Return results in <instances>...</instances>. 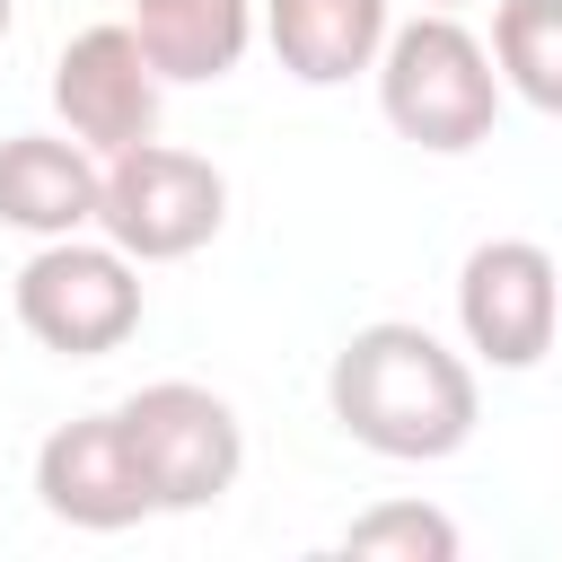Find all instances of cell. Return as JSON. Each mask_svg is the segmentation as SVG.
I'll use <instances>...</instances> for the list:
<instances>
[{
    "mask_svg": "<svg viewBox=\"0 0 562 562\" xmlns=\"http://www.w3.org/2000/svg\"><path fill=\"white\" fill-rule=\"evenodd\" d=\"M325 404L334 422L369 448V457H395V465H439L474 439L483 422V395H474V369L430 334V325H404V316H378L360 325L334 369H325Z\"/></svg>",
    "mask_w": 562,
    "mask_h": 562,
    "instance_id": "1",
    "label": "cell"
},
{
    "mask_svg": "<svg viewBox=\"0 0 562 562\" xmlns=\"http://www.w3.org/2000/svg\"><path fill=\"white\" fill-rule=\"evenodd\" d=\"M378 105L386 123L430 149V158H465L492 140L501 123V70L492 44L474 26H457V9H422L404 26H386L378 44Z\"/></svg>",
    "mask_w": 562,
    "mask_h": 562,
    "instance_id": "2",
    "label": "cell"
},
{
    "mask_svg": "<svg viewBox=\"0 0 562 562\" xmlns=\"http://www.w3.org/2000/svg\"><path fill=\"white\" fill-rule=\"evenodd\" d=\"M228 220V176L193 149H167L158 132L105 158L97 184V228L132 255V263H184L220 237Z\"/></svg>",
    "mask_w": 562,
    "mask_h": 562,
    "instance_id": "3",
    "label": "cell"
},
{
    "mask_svg": "<svg viewBox=\"0 0 562 562\" xmlns=\"http://www.w3.org/2000/svg\"><path fill=\"white\" fill-rule=\"evenodd\" d=\"M18 325L61 360H105L140 334V263L114 237H44L18 263Z\"/></svg>",
    "mask_w": 562,
    "mask_h": 562,
    "instance_id": "4",
    "label": "cell"
},
{
    "mask_svg": "<svg viewBox=\"0 0 562 562\" xmlns=\"http://www.w3.org/2000/svg\"><path fill=\"white\" fill-rule=\"evenodd\" d=\"M114 422H123V439H132L158 509H211L246 474V422H237V404L211 395V386H193V378H158L140 395H123Z\"/></svg>",
    "mask_w": 562,
    "mask_h": 562,
    "instance_id": "5",
    "label": "cell"
},
{
    "mask_svg": "<svg viewBox=\"0 0 562 562\" xmlns=\"http://www.w3.org/2000/svg\"><path fill=\"white\" fill-rule=\"evenodd\" d=\"M457 325L465 351L492 369H536L562 334V272L536 237H483L457 263Z\"/></svg>",
    "mask_w": 562,
    "mask_h": 562,
    "instance_id": "6",
    "label": "cell"
},
{
    "mask_svg": "<svg viewBox=\"0 0 562 562\" xmlns=\"http://www.w3.org/2000/svg\"><path fill=\"white\" fill-rule=\"evenodd\" d=\"M158 61L140 53L132 26H79L53 61V114L70 123V140H88L97 158L132 149L158 132Z\"/></svg>",
    "mask_w": 562,
    "mask_h": 562,
    "instance_id": "7",
    "label": "cell"
},
{
    "mask_svg": "<svg viewBox=\"0 0 562 562\" xmlns=\"http://www.w3.org/2000/svg\"><path fill=\"white\" fill-rule=\"evenodd\" d=\"M35 501L61 527H79V536H123V527H140L158 509L149 474H140V457H132V439H123L114 413H79V422H61L35 448Z\"/></svg>",
    "mask_w": 562,
    "mask_h": 562,
    "instance_id": "8",
    "label": "cell"
},
{
    "mask_svg": "<svg viewBox=\"0 0 562 562\" xmlns=\"http://www.w3.org/2000/svg\"><path fill=\"white\" fill-rule=\"evenodd\" d=\"M97 149L88 140H61V132H18L0 140V220L26 228V237H79L97 228Z\"/></svg>",
    "mask_w": 562,
    "mask_h": 562,
    "instance_id": "9",
    "label": "cell"
},
{
    "mask_svg": "<svg viewBox=\"0 0 562 562\" xmlns=\"http://www.w3.org/2000/svg\"><path fill=\"white\" fill-rule=\"evenodd\" d=\"M386 26H395L386 0H263V44L281 53L299 88H342L378 70Z\"/></svg>",
    "mask_w": 562,
    "mask_h": 562,
    "instance_id": "10",
    "label": "cell"
},
{
    "mask_svg": "<svg viewBox=\"0 0 562 562\" xmlns=\"http://www.w3.org/2000/svg\"><path fill=\"white\" fill-rule=\"evenodd\" d=\"M132 35L158 79H228L255 44V0H132Z\"/></svg>",
    "mask_w": 562,
    "mask_h": 562,
    "instance_id": "11",
    "label": "cell"
},
{
    "mask_svg": "<svg viewBox=\"0 0 562 562\" xmlns=\"http://www.w3.org/2000/svg\"><path fill=\"white\" fill-rule=\"evenodd\" d=\"M492 70L536 114H562V0H501L492 9Z\"/></svg>",
    "mask_w": 562,
    "mask_h": 562,
    "instance_id": "12",
    "label": "cell"
},
{
    "mask_svg": "<svg viewBox=\"0 0 562 562\" xmlns=\"http://www.w3.org/2000/svg\"><path fill=\"white\" fill-rule=\"evenodd\" d=\"M342 553L360 562H448L457 553V518L430 501H378L342 527Z\"/></svg>",
    "mask_w": 562,
    "mask_h": 562,
    "instance_id": "13",
    "label": "cell"
},
{
    "mask_svg": "<svg viewBox=\"0 0 562 562\" xmlns=\"http://www.w3.org/2000/svg\"><path fill=\"white\" fill-rule=\"evenodd\" d=\"M9 18H18V0H0V44H9Z\"/></svg>",
    "mask_w": 562,
    "mask_h": 562,
    "instance_id": "14",
    "label": "cell"
},
{
    "mask_svg": "<svg viewBox=\"0 0 562 562\" xmlns=\"http://www.w3.org/2000/svg\"><path fill=\"white\" fill-rule=\"evenodd\" d=\"M430 9H465V0H430Z\"/></svg>",
    "mask_w": 562,
    "mask_h": 562,
    "instance_id": "15",
    "label": "cell"
}]
</instances>
